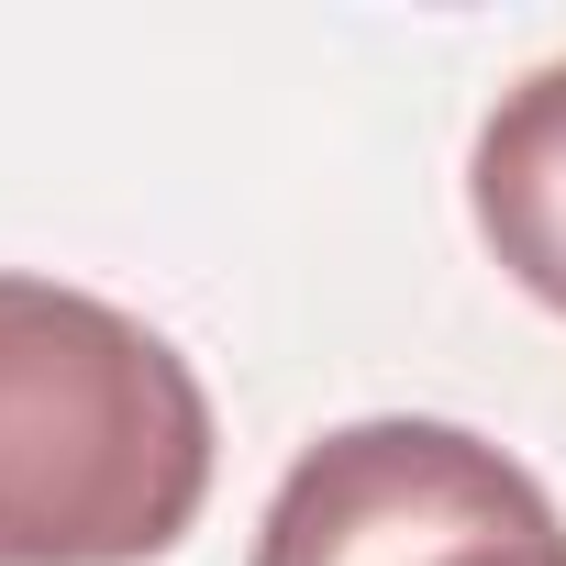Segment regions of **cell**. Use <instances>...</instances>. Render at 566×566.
I'll return each instance as SVG.
<instances>
[{
  "label": "cell",
  "mask_w": 566,
  "mask_h": 566,
  "mask_svg": "<svg viewBox=\"0 0 566 566\" xmlns=\"http://www.w3.org/2000/svg\"><path fill=\"white\" fill-rule=\"evenodd\" d=\"M244 566H566V522L467 422L378 411L277 478Z\"/></svg>",
  "instance_id": "obj_2"
},
{
  "label": "cell",
  "mask_w": 566,
  "mask_h": 566,
  "mask_svg": "<svg viewBox=\"0 0 566 566\" xmlns=\"http://www.w3.org/2000/svg\"><path fill=\"white\" fill-rule=\"evenodd\" d=\"M211 455V389L156 323L0 266V566H156Z\"/></svg>",
  "instance_id": "obj_1"
},
{
  "label": "cell",
  "mask_w": 566,
  "mask_h": 566,
  "mask_svg": "<svg viewBox=\"0 0 566 566\" xmlns=\"http://www.w3.org/2000/svg\"><path fill=\"white\" fill-rule=\"evenodd\" d=\"M467 211H478L489 255L511 266V290L566 312V56L533 67L522 90H500V112L478 123Z\"/></svg>",
  "instance_id": "obj_3"
}]
</instances>
